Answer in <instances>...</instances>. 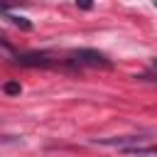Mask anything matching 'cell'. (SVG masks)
<instances>
[{"instance_id":"6da1fadb","label":"cell","mask_w":157,"mask_h":157,"mask_svg":"<svg viewBox=\"0 0 157 157\" xmlns=\"http://www.w3.org/2000/svg\"><path fill=\"white\" fill-rule=\"evenodd\" d=\"M71 59L78 66H91V69H110L113 66V61L98 49H74Z\"/></svg>"},{"instance_id":"7a4b0ae2","label":"cell","mask_w":157,"mask_h":157,"mask_svg":"<svg viewBox=\"0 0 157 157\" xmlns=\"http://www.w3.org/2000/svg\"><path fill=\"white\" fill-rule=\"evenodd\" d=\"M142 142H150V137H145V135H120V137H98V140H93V145L115 147V150H123V147H130V145H142Z\"/></svg>"},{"instance_id":"3957f363","label":"cell","mask_w":157,"mask_h":157,"mask_svg":"<svg viewBox=\"0 0 157 157\" xmlns=\"http://www.w3.org/2000/svg\"><path fill=\"white\" fill-rule=\"evenodd\" d=\"M15 61L20 64V66H52V59L47 56V54H37V52H27V54H17L15 56Z\"/></svg>"},{"instance_id":"277c9868","label":"cell","mask_w":157,"mask_h":157,"mask_svg":"<svg viewBox=\"0 0 157 157\" xmlns=\"http://www.w3.org/2000/svg\"><path fill=\"white\" fill-rule=\"evenodd\" d=\"M76 5L83 7V10H91V7H93V0H76Z\"/></svg>"},{"instance_id":"5b68a950","label":"cell","mask_w":157,"mask_h":157,"mask_svg":"<svg viewBox=\"0 0 157 157\" xmlns=\"http://www.w3.org/2000/svg\"><path fill=\"white\" fill-rule=\"evenodd\" d=\"M5 91H7V93H20V83H7Z\"/></svg>"},{"instance_id":"8992f818","label":"cell","mask_w":157,"mask_h":157,"mask_svg":"<svg viewBox=\"0 0 157 157\" xmlns=\"http://www.w3.org/2000/svg\"><path fill=\"white\" fill-rule=\"evenodd\" d=\"M5 142H15V140H12V137H7V140H5V137H0V145H5Z\"/></svg>"},{"instance_id":"52a82bcc","label":"cell","mask_w":157,"mask_h":157,"mask_svg":"<svg viewBox=\"0 0 157 157\" xmlns=\"http://www.w3.org/2000/svg\"><path fill=\"white\" fill-rule=\"evenodd\" d=\"M152 69H155V71H157V56H155V59H152Z\"/></svg>"},{"instance_id":"ba28073f","label":"cell","mask_w":157,"mask_h":157,"mask_svg":"<svg viewBox=\"0 0 157 157\" xmlns=\"http://www.w3.org/2000/svg\"><path fill=\"white\" fill-rule=\"evenodd\" d=\"M152 5H155V7H157V0H152Z\"/></svg>"}]
</instances>
